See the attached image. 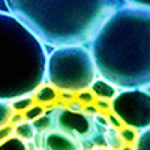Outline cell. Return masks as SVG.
Segmentation results:
<instances>
[{
	"label": "cell",
	"instance_id": "cell-1",
	"mask_svg": "<svg viewBox=\"0 0 150 150\" xmlns=\"http://www.w3.org/2000/svg\"><path fill=\"white\" fill-rule=\"evenodd\" d=\"M96 71L117 89L150 87V11L122 6L90 41Z\"/></svg>",
	"mask_w": 150,
	"mask_h": 150
},
{
	"label": "cell",
	"instance_id": "cell-2",
	"mask_svg": "<svg viewBox=\"0 0 150 150\" xmlns=\"http://www.w3.org/2000/svg\"><path fill=\"white\" fill-rule=\"evenodd\" d=\"M9 12L54 48L93 39L122 0H5Z\"/></svg>",
	"mask_w": 150,
	"mask_h": 150
},
{
	"label": "cell",
	"instance_id": "cell-3",
	"mask_svg": "<svg viewBox=\"0 0 150 150\" xmlns=\"http://www.w3.org/2000/svg\"><path fill=\"white\" fill-rule=\"evenodd\" d=\"M42 41L11 12L0 11V101L33 95L45 80Z\"/></svg>",
	"mask_w": 150,
	"mask_h": 150
},
{
	"label": "cell",
	"instance_id": "cell-4",
	"mask_svg": "<svg viewBox=\"0 0 150 150\" xmlns=\"http://www.w3.org/2000/svg\"><path fill=\"white\" fill-rule=\"evenodd\" d=\"M96 74L93 56L84 45L57 47L47 57L45 80L59 92L80 93L90 89Z\"/></svg>",
	"mask_w": 150,
	"mask_h": 150
},
{
	"label": "cell",
	"instance_id": "cell-5",
	"mask_svg": "<svg viewBox=\"0 0 150 150\" xmlns=\"http://www.w3.org/2000/svg\"><path fill=\"white\" fill-rule=\"evenodd\" d=\"M111 111L122 125L135 131H146L150 128V92L123 90L111 101Z\"/></svg>",
	"mask_w": 150,
	"mask_h": 150
},
{
	"label": "cell",
	"instance_id": "cell-6",
	"mask_svg": "<svg viewBox=\"0 0 150 150\" xmlns=\"http://www.w3.org/2000/svg\"><path fill=\"white\" fill-rule=\"evenodd\" d=\"M56 126L59 131L74 137L75 140H87L93 134V122L84 112L69 108L59 110V114L56 116Z\"/></svg>",
	"mask_w": 150,
	"mask_h": 150
},
{
	"label": "cell",
	"instance_id": "cell-7",
	"mask_svg": "<svg viewBox=\"0 0 150 150\" xmlns=\"http://www.w3.org/2000/svg\"><path fill=\"white\" fill-rule=\"evenodd\" d=\"M44 147L45 150H81V146L74 137L62 131L48 132L44 140Z\"/></svg>",
	"mask_w": 150,
	"mask_h": 150
},
{
	"label": "cell",
	"instance_id": "cell-8",
	"mask_svg": "<svg viewBox=\"0 0 150 150\" xmlns=\"http://www.w3.org/2000/svg\"><path fill=\"white\" fill-rule=\"evenodd\" d=\"M92 93L99 98L101 101H112L114 96L117 95V87L112 86L111 83H108L107 80L101 78V80H95L92 84Z\"/></svg>",
	"mask_w": 150,
	"mask_h": 150
},
{
	"label": "cell",
	"instance_id": "cell-9",
	"mask_svg": "<svg viewBox=\"0 0 150 150\" xmlns=\"http://www.w3.org/2000/svg\"><path fill=\"white\" fill-rule=\"evenodd\" d=\"M59 90L54 89L53 86H41L39 89H38L35 92V96H33V101L38 102L39 105H47V104H53L57 101V98H59Z\"/></svg>",
	"mask_w": 150,
	"mask_h": 150
},
{
	"label": "cell",
	"instance_id": "cell-10",
	"mask_svg": "<svg viewBox=\"0 0 150 150\" xmlns=\"http://www.w3.org/2000/svg\"><path fill=\"white\" fill-rule=\"evenodd\" d=\"M14 132L18 138L24 140V141H32L35 138V134H36V129L33 126L32 122H20L14 126Z\"/></svg>",
	"mask_w": 150,
	"mask_h": 150
},
{
	"label": "cell",
	"instance_id": "cell-11",
	"mask_svg": "<svg viewBox=\"0 0 150 150\" xmlns=\"http://www.w3.org/2000/svg\"><path fill=\"white\" fill-rule=\"evenodd\" d=\"M0 150H29V146L18 137H9L0 143Z\"/></svg>",
	"mask_w": 150,
	"mask_h": 150
},
{
	"label": "cell",
	"instance_id": "cell-12",
	"mask_svg": "<svg viewBox=\"0 0 150 150\" xmlns=\"http://www.w3.org/2000/svg\"><path fill=\"white\" fill-rule=\"evenodd\" d=\"M54 125H56V119H53L50 114H44L42 117H39L38 120L33 122L35 129L39 131V132H45V131H48V129H51Z\"/></svg>",
	"mask_w": 150,
	"mask_h": 150
},
{
	"label": "cell",
	"instance_id": "cell-13",
	"mask_svg": "<svg viewBox=\"0 0 150 150\" xmlns=\"http://www.w3.org/2000/svg\"><path fill=\"white\" fill-rule=\"evenodd\" d=\"M35 105V101H33V98L32 96H24V98H18L15 99V101H12L11 107L12 110H15V111H20V112H26L30 107Z\"/></svg>",
	"mask_w": 150,
	"mask_h": 150
},
{
	"label": "cell",
	"instance_id": "cell-14",
	"mask_svg": "<svg viewBox=\"0 0 150 150\" xmlns=\"http://www.w3.org/2000/svg\"><path fill=\"white\" fill-rule=\"evenodd\" d=\"M12 119V107L6 101H0V128L9 125Z\"/></svg>",
	"mask_w": 150,
	"mask_h": 150
},
{
	"label": "cell",
	"instance_id": "cell-15",
	"mask_svg": "<svg viewBox=\"0 0 150 150\" xmlns=\"http://www.w3.org/2000/svg\"><path fill=\"white\" fill-rule=\"evenodd\" d=\"M44 114H45V110H44L42 105H33V107H30L26 112H24V120L35 122L39 117H42Z\"/></svg>",
	"mask_w": 150,
	"mask_h": 150
},
{
	"label": "cell",
	"instance_id": "cell-16",
	"mask_svg": "<svg viewBox=\"0 0 150 150\" xmlns=\"http://www.w3.org/2000/svg\"><path fill=\"white\" fill-rule=\"evenodd\" d=\"M135 150H150V128L143 131L137 138Z\"/></svg>",
	"mask_w": 150,
	"mask_h": 150
},
{
	"label": "cell",
	"instance_id": "cell-17",
	"mask_svg": "<svg viewBox=\"0 0 150 150\" xmlns=\"http://www.w3.org/2000/svg\"><path fill=\"white\" fill-rule=\"evenodd\" d=\"M122 2L128 3L129 6H134V8H141V9L150 11V0H122Z\"/></svg>",
	"mask_w": 150,
	"mask_h": 150
},
{
	"label": "cell",
	"instance_id": "cell-18",
	"mask_svg": "<svg viewBox=\"0 0 150 150\" xmlns=\"http://www.w3.org/2000/svg\"><path fill=\"white\" fill-rule=\"evenodd\" d=\"M122 138L126 141V143H134L137 140V134H135V129H131V128H126L122 131Z\"/></svg>",
	"mask_w": 150,
	"mask_h": 150
},
{
	"label": "cell",
	"instance_id": "cell-19",
	"mask_svg": "<svg viewBox=\"0 0 150 150\" xmlns=\"http://www.w3.org/2000/svg\"><path fill=\"white\" fill-rule=\"evenodd\" d=\"M78 101L83 104H93L95 102V95L92 92H80L78 93Z\"/></svg>",
	"mask_w": 150,
	"mask_h": 150
},
{
	"label": "cell",
	"instance_id": "cell-20",
	"mask_svg": "<svg viewBox=\"0 0 150 150\" xmlns=\"http://www.w3.org/2000/svg\"><path fill=\"white\" fill-rule=\"evenodd\" d=\"M12 132H14V126L12 125H6V126L0 128V143L5 141L6 138H9Z\"/></svg>",
	"mask_w": 150,
	"mask_h": 150
},
{
	"label": "cell",
	"instance_id": "cell-21",
	"mask_svg": "<svg viewBox=\"0 0 150 150\" xmlns=\"http://www.w3.org/2000/svg\"><path fill=\"white\" fill-rule=\"evenodd\" d=\"M110 122H111L112 125H116V126H120V125H122V122L117 120V117H116L114 114H111V116H110Z\"/></svg>",
	"mask_w": 150,
	"mask_h": 150
},
{
	"label": "cell",
	"instance_id": "cell-22",
	"mask_svg": "<svg viewBox=\"0 0 150 150\" xmlns=\"http://www.w3.org/2000/svg\"><path fill=\"white\" fill-rule=\"evenodd\" d=\"M122 150H132L131 147H125V149H122Z\"/></svg>",
	"mask_w": 150,
	"mask_h": 150
},
{
	"label": "cell",
	"instance_id": "cell-23",
	"mask_svg": "<svg viewBox=\"0 0 150 150\" xmlns=\"http://www.w3.org/2000/svg\"><path fill=\"white\" fill-rule=\"evenodd\" d=\"M96 150H111V149H96Z\"/></svg>",
	"mask_w": 150,
	"mask_h": 150
}]
</instances>
